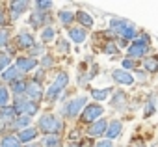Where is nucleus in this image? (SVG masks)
Masks as SVG:
<instances>
[{
	"label": "nucleus",
	"instance_id": "nucleus-40",
	"mask_svg": "<svg viewBox=\"0 0 158 147\" xmlns=\"http://www.w3.org/2000/svg\"><path fill=\"white\" fill-rule=\"evenodd\" d=\"M95 147H114V143H112L110 140H102V141H99Z\"/></svg>",
	"mask_w": 158,
	"mask_h": 147
},
{
	"label": "nucleus",
	"instance_id": "nucleus-39",
	"mask_svg": "<svg viewBox=\"0 0 158 147\" xmlns=\"http://www.w3.org/2000/svg\"><path fill=\"white\" fill-rule=\"evenodd\" d=\"M58 48H60L61 52H69V43H65V41H60V43H58Z\"/></svg>",
	"mask_w": 158,
	"mask_h": 147
},
{
	"label": "nucleus",
	"instance_id": "nucleus-21",
	"mask_svg": "<svg viewBox=\"0 0 158 147\" xmlns=\"http://www.w3.org/2000/svg\"><path fill=\"white\" fill-rule=\"evenodd\" d=\"M45 13H39V11H34L32 15H30V24H32V28H41L43 24H45Z\"/></svg>",
	"mask_w": 158,
	"mask_h": 147
},
{
	"label": "nucleus",
	"instance_id": "nucleus-11",
	"mask_svg": "<svg viewBox=\"0 0 158 147\" xmlns=\"http://www.w3.org/2000/svg\"><path fill=\"white\" fill-rule=\"evenodd\" d=\"M37 128H34V127H28V128H23V130H19V136H17V140L19 141H23V143H26V141H32V140H35L37 138Z\"/></svg>",
	"mask_w": 158,
	"mask_h": 147
},
{
	"label": "nucleus",
	"instance_id": "nucleus-8",
	"mask_svg": "<svg viewBox=\"0 0 158 147\" xmlns=\"http://www.w3.org/2000/svg\"><path fill=\"white\" fill-rule=\"evenodd\" d=\"M35 65H37L35 58H19V60L15 61V67H17L19 73H28V71L35 69Z\"/></svg>",
	"mask_w": 158,
	"mask_h": 147
},
{
	"label": "nucleus",
	"instance_id": "nucleus-16",
	"mask_svg": "<svg viewBox=\"0 0 158 147\" xmlns=\"http://www.w3.org/2000/svg\"><path fill=\"white\" fill-rule=\"evenodd\" d=\"M121 130H123L121 121H112V123H108V128H106V136H108V140L117 138V136L121 134Z\"/></svg>",
	"mask_w": 158,
	"mask_h": 147
},
{
	"label": "nucleus",
	"instance_id": "nucleus-32",
	"mask_svg": "<svg viewBox=\"0 0 158 147\" xmlns=\"http://www.w3.org/2000/svg\"><path fill=\"white\" fill-rule=\"evenodd\" d=\"M8 99H10V91L6 88H0V108H4L8 104Z\"/></svg>",
	"mask_w": 158,
	"mask_h": 147
},
{
	"label": "nucleus",
	"instance_id": "nucleus-37",
	"mask_svg": "<svg viewBox=\"0 0 158 147\" xmlns=\"http://www.w3.org/2000/svg\"><path fill=\"white\" fill-rule=\"evenodd\" d=\"M154 114V101H151L147 106H145V116H152Z\"/></svg>",
	"mask_w": 158,
	"mask_h": 147
},
{
	"label": "nucleus",
	"instance_id": "nucleus-10",
	"mask_svg": "<svg viewBox=\"0 0 158 147\" xmlns=\"http://www.w3.org/2000/svg\"><path fill=\"white\" fill-rule=\"evenodd\" d=\"M26 10H28V2H26V0H19V2H10V11H11V17H13V19H17L19 15H23Z\"/></svg>",
	"mask_w": 158,
	"mask_h": 147
},
{
	"label": "nucleus",
	"instance_id": "nucleus-6",
	"mask_svg": "<svg viewBox=\"0 0 158 147\" xmlns=\"http://www.w3.org/2000/svg\"><path fill=\"white\" fill-rule=\"evenodd\" d=\"M24 93L28 95V101H32V103H39V101L43 99V88H41V84H37V82H28Z\"/></svg>",
	"mask_w": 158,
	"mask_h": 147
},
{
	"label": "nucleus",
	"instance_id": "nucleus-13",
	"mask_svg": "<svg viewBox=\"0 0 158 147\" xmlns=\"http://www.w3.org/2000/svg\"><path fill=\"white\" fill-rule=\"evenodd\" d=\"M17 45L23 47V48H32V47L35 45V39H34L28 32H23V34H19V37H17Z\"/></svg>",
	"mask_w": 158,
	"mask_h": 147
},
{
	"label": "nucleus",
	"instance_id": "nucleus-2",
	"mask_svg": "<svg viewBox=\"0 0 158 147\" xmlns=\"http://www.w3.org/2000/svg\"><path fill=\"white\" fill-rule=\"evenodd\" d=\"M11 108H13L15 116H28V117L35 116L37 110H39L37 103H32V101H28V99H23V97H17Z\"/></svg>",
	"mask_w": 158,
	"mask_h": 147
},
{
	"label": "nucleus",
	"instance_id": "nucleus-26",
	"mask_svg": "<svg viewBox=\"0 0 158 147\" xmlns=\"http://www.w3.org/2000/svg\"><path fill=\"white\" fill-rule=\"evenodd\" d=\"M26 84H28V82H24V80H15V82L11 84V91H13L17 97H21V93L26 91Z\"/></svg>",
	"mask_w": 158,
	"mask_h": 147
},
{
	"label": "nucleus",
	"instance_id": "nucleus-18",
	"mask_svg": "<svg viewBox=\"0 0 158 147\" xmlns=\"http://www.w3.org/2000/svg\"><path fill=\"white\" fill-rule=\"evenodd\" d=\"M74 17H76V21L80 23L84 28H91V26H93V17H91L89 13H86V11H78Z\"/></svg>",
	"mask_w": 158,
	"mask_h": 147
},
{
	"label": "nucleus",
	"instance_id": "nucleus-19",
	"mask_svg": "<svg viewBox=\"0 0 158 147\" xmlns=\"http://www.w3.org/2000/svg\"><path fill=\"white\" fill-rule=\"evenodd\" d=\"M119 36H121L123 41H130V39H134V37H136V26H134L132 23H127L125 28H123V32H121Z\"/></svg>",
	"mask_w": 158,
	"mask_h": 147
},
{
	"label": "nucleus",
	"instance_id": "nucleus-25",
	"mask_svg": "<svg viewBox=\"0 0 158 147\" xmlns=\"http://www.w3.org/2000/svg\"><path fill=\"white\" fill-rule=\"evenodd\" d=\"M0 147H21V141L17 140V136H4Z\"/></svg>",
	"mask_w": 158,
	"mask_h": 147
},
{
	"label": "nucleus",
	"instance_id": "nucleus-24",
	"mask_svg": "<svg viewBox=\"0 0 158 147\" xmlns=\"http://www.w3.org/2000/svg\"><path fill=\"white\" fill-rule=\"evenodd\" d=\"M127 23H128V21H125V19H112V21H110V30L115 32V34H121Z\"/></svg>",
	"mask_w": 158,
	"mask_h": 147
},
{
	"label": "nucleus",
	"instance_id": "nucleus-7",
	"mask_svg": "<svg viewBox=\"0 0 158 147\" xmlns=\"http://www.w3.org/2000/svg\"><path fill=\"white\" fill-rule=\"evenodd\" d=\"M112 78L117 82V84H123V86H132L134 84V77L130 75L128 71H123V69H115L112 73Z\"/></svg>",
	"mask_w": 158,
	"mask_h": 147
},
{
	"label": "nucleus",
	"instance_id": "nucleus-45",
	"mask_svg": "<svg viewBox=\"0 0 158 147\" xmlns=\"http://www.w3.org/2000/svg\"><path fill=\"white\" fill-rule=\"evenodd\" d=\"M134 147H143V145H141L139 141H136V143H134Z\"/></svg>",
	"mask_w": 158,
	"mask_h": 147
},
{
	"label": "nucleus",
	"instance_id": "nucleus-30",
	"mask_svg": "<svg viewBox=\"0 0 158 147\" xmlns=\"http://www.w3.org/2000/svg\"><path fill=\"white\" fill-rule=\"evenodd\" d=\"M52 6H54V4H52V2H48V0H37V2H35V11L45 13V11H48Z\"/></svg>",
	"mask_w": 158,
	"mask_h": 147
},
{
	"label": "nucleus",
	"instance_id": "nucleus-42",
	"mask_svg": "<svg viewBox=\"0 0 158 147\" xmlns=\"http://www.w3.org/2000/svg\"><path fill=\"white\" fill-rule=\"evenodd\" d=\"M43 65H45V67L52 65V58H50V56H45V58H43Z\"/></svg>",
	"mask_w": 158,
	"mask_h": 147
},
{
	"label": "nucleus",
	"instance_id": "nucleus-27",
	"mask_svg": "<svg viewBox=\"0 0 158 147\" xmlns=\"http://www.w3.org/2000/svg\"><path fill=\"white\" fill-rule=\"evenodd\" d=\"M43 143H45V147H60V136L58 134H48V136H45Z\"/></svg>",
	"mask_w": 158,
	"mask_h": 147
},
{
	"label": "nucleus",
	"instance_id": "nucleus-20",
	"mask_svg": "<svg viewBox=\"0 0 158 147\" xmlns=\"http://www.w3.org/2000/svg\"><path fill=\"white\" fill-rule=\"evenodd\" d=\"M58 19H60V23L61 24H73V21H74V11H71V10H60V13H58Z\"/></svg>",
	"mask_w": 158,
	"mask_h": 147
},
{
	"label": "nucleus",
	"instance_id": "nucleus-4",
	"mask_svg": "<svg viewBox=\"0 0 158 147\" xmlns=\"http://www.w3.org/2000/svg\"><path fill=\"white\" fill-rule=\"evenodd\" d=\"M86 106V97H76L73 101H69L63 108V116L65 117H76L78 114H82V108Z\"/></svg>",
	"mask_w": 158,
	"mask_h": 147
},
{
	"label": "nucleus",
	"instance_id": "nucleus-29",
	"mask_svg": "<svg viewBox=\"0 0 158 147\" xmlns=\"http://www.w3.org/2000/svg\"><path fill=\"white\" fill-rule=\"evenodd\" d=\"M110 91H112L110 88H104V90H93V91H91V97L97 99V101H104V99H108Z\"/></svg>",
	"mask_w": 158,
	"mask_h": 147
},
{
	"label": "nucleus",
	"instance_id": "nucleus-14",
	"mask_svg": "<svg viewBox=\"0 0 158 147\" xmlns=\"http://www.w3.org/2000/svg\"><path fill=\"white\" fill-rule=\"evenodd\" d=\"M15 117H17V116H15V112H13V108H11V106H4V108H0V121H2V123L11 125Z\"/></svg>",
	"mask_w": 158,
	"mask_h": 147
},
{
	"label": "nucleus",
	"instance_id": "nucleus-31",
	"mask_svg": "<svg viewBox=\"0 0 158 147\" xmlns=\"http://www.w3.org/2000/svg\"><path fill=\"white\" fill-rule=\"evenodd\" d=\"M11 63V56L8 52H0V73H2L4 69H8Z\"/></svg>",
	"mask_w": 158,
	"mask_h": 147
},
{
	"label": "nucleus",
	"instance_id": "nucleus-22",
	"mask_svg": "<svg viewBox=\"0 0 158 147\" xmlns=\"http://www.w3.org/2000/svg\"><path fill=\"white\" fill-rule=\"evenodd\" d=\"M30 119L32 117H28V116H17L15 119H13V127L15 128H19V130H23V128H28V125H30Z\"/></svg>",
	"mask_w": 158,
	"mask_h": 147
},
{
	"label": "nucleus",
	"instance_id": "nucleus-1",
	"mask_svg": "<svg viewBox=\"0 0 158 147\" xmlns=\"http://www.w3.org/2000/svg\"><path fill=\"white\" fill-rule=\"evenodd\" d=\"M39 128L37 130H41V132H45L47 136L48 134H58L60 130H61V121L54 116V114H43L41 117H39Z\"/></svg>",
	"mask_w": 158,
	"mask_h": 147
},
{
	"label": "nucleus",
	"instance_id": "nucleus-33",
	"mask_svg": "<svg viewBox=\"0 0 158 147\" xmlns=\"http://www.w3.org/2000/svg\"><path fill=\"white\" fill-rule=\"evenodd\" d=\"M117 52H119L117 45H114V43H106V47H104V54H108V56H114V54H117Z\"/></svg>",
	"mask_w": 158,
	"mask_h": 147
},
{
	"label": "nucleus",
	"instance_id": "nucleus-15",
	"mask_svg": "<svg viewBox=\"0 0 158 147\" xmlns=\"http://www.w3.org/2000/svg\"><path fill=\"white\" fill-rule=\"evenodd\" d=\"M145 54H147V47H145V45H138V43H134V45H130V48H128V56H130V60L141 58V56H145Z\"/></svg>",
	"mask_w": 158,
	"mask_h": 147
},
{
	"label": "nucleus",
	"instance_id": "nucleus-38",
	"mask_svg": "<svg viewBox=\"0 0 158 147\" xmlns=\"http://www.w3.org/2000/svg\"><path fill=\"white\" fill-rule=\"evenodd\" d=\"M125 69H134V60H123V71Z\"/></svg>",
	"mask_w": 158,
	"mask_h": 147
},
{
	"label": "nucleus",
	"instance_id": "nucleus-3",
	"mask_svg": "<svg viewBox=\"0 0 158 147\" xmlns=\"http://www.w3.org/2000/svg\"><path fill=\"white\" fill-rule=\"evenodd\" d=\"M67 84H69V75H67V73H60V75L54 78V82L50 84V88L47 90V93H45L47 101H54V99H58V95L67 88Z\"/></svg>",
	"mask_w": 158,
	"mask_h": 147
},
{
	"label": "nucleus",
	"instance_id": "nucleus-9",
	"mask_svg": "<svg viewBox=\"0 0 158 147\" xmlns=\"http://www.w3.org/2000/svg\"><path fill=\"white\" fill-rule=\"evenodd\" d=\"M106 128H108V123L104 119H99V121L91 123V127L88 128V134L89 136H102L106 132Z\"/></svg>",
	"mask_w": 158,
	"mask_h": 147
},
{
	"label": "nucleus",
	"instance_id": "nucleus-17",
	"mask_svg": "<svg viewBox=\"0 0 158 147\" xmlns=\"http://www.w3.org/2000/svg\"><path fill=\"white\" fill-rule=\"evenodd\" d=\"M69 37H71L74 43H84L86 37H88V34H86L84 28H71V30H69Z\"/></svg>",
	"mask_w": 158,
	"mask_h": 147
},
{
	"label": "nucleus",
	"instance_id": "nucleus-34",
	"mask_svg": "<svg viewBox=\"0 0 158 147\" xmlns=\"http://www.w3.org/2000/svg\"><path fill=\"white\" fill-rule=\"evenodd\" d=\"M10 39V32L8 30H0V47H4Z\"/></svg>",
	"mask_w": 158,
	"mask_h": 147
},
{
	"label": "nucleus",
	"instance_id": "nucleus-36",
	"mask_svg": "<svg viewBox=\"0 0 158 147\" xmlns=\"http://www.w3.org/2000/svg\"><path fill=\"white\" fill-rule=\"evenodd\" d=\"M112 103H114V106L123 104V103H125V93H117V95L114 97V101H112Z\"/></svg>",
	"mask_w": 158,
	"mask_h": 147
},
{
	"label": "nucleus",
	"instance_id": "nucleus-44",
	"mask_svg": "<svg viewBox=\"0 0 158 147\" xmlns=\"http://www.w3.org/2000/svg\"><path fill=\"white\" fill-rule=\"evenodd\" d=\"M26 147H39V143H28Z\"/></svg>",
	"mask_w": 158,
	"mask_h": 147
},
{
	"label": "nucleus",
	"instance_id": "nucleus-28",
	"mask_svg": "<svg viewBox=\"0 0 158 147\" xmlns=\"http://www.w3.org/2000/svg\"><path fill=\"white\" fill-rule=\"evenodd\" d=\"M56 37V30L52 28V26H47L43 32H41V39H43V43H48V41H52Z\"/></svg>",
	"mask_w": 158,
	"mask_h": 147
},
{
	"label": "nucleus",
	"instance_id": "nucleus-12",
	"mask_svg": "<svg viewBox=\"0 0 158 147\" xmlns=\"http://www.w3.org/2000/svg\"><path fill=\"white\" fill-rule=\"evenodd\" d=\"M0 77H2V80H6V82H15V80H19L21 73L17 71L15 65H10L8 69H4L2 73H0Z\"/></svg>",
	"mask_w": 158,
	"mask_h": 147
},
{
	"label": "nucleus",
	"instance_id": "nucleus-35",
	"mask_svg": "<svg viewBox=\"0 0 158 147\" xmlns=\"http://www.w3.org/2000/svg\"><path fill=\"white\" fill-rule=\"evenodd\" d=\"M149 41H151V39H149V36H147V34H141L138 39H134V43H138V45H145V47L149 45Z\"/></svg>",
	"mask_w": 158,
	"mask_h": 147
},
{
	"label": "nucleus",
	"instance_id": "nucleus-5",
	"mask_svg": "<svg viewBox=\"0 0 158 147\" xmlns=\"http://www.w3.org/2000/svg\"><path fill=\"white\" fill-rule=\"evenodd\" d=\"M104 114V108L101 104H86L84 112H82V121L86 123H95L101 119V116Z\"/></svg>",
	"mask_w": 158,
	"mask_h": 147
},
{
	"label": "nucleus",
	"instance_id": "nucleus-23",
	"mask_svg": "<svg viewBox=\"0 0 158 147\" xmlns=\"http://www.w3.org/2000/svg\"><path fill=\"white\" fill-rule=\"evenodd\" d=\"M143 67H145V71L156 73V71H158V58H156V56H149V58H145Z\"/></svg>",
	"mask_w": 158,
	"mask_h": 147
},
{
	"label": "nucleus",
	"instance_id": "nucleus-41",
	"mask_svg": "<svg viewBox=\"0 0 158 147\" xmlns=\"http://www.w3.org/2000/svg\"><path fill=\"white\" fill-rule=\"evenodd\" d=\"M41 52H43V47H41V45H39V47H35V45L32 47V56H39Z\"/></svg>",
	"mask_w": 158,
	"mask_h": 147
},
{
	"label": "nucleus",
	"instance_id": "nucleus-43",
	"mask_svg": "<svg viewBox=\"0 0 158 147\" xmlns=\"http://www.w3.org/2000/svg\"><path fill=\"white\" fill-rule=\"evenodd\" d=\"M6 24V15H4V10H0V26Z\"/></svg>",
	"mask_w": 158,
	"mask_h": 147
},
{
	"label": "nucleus",
	"instance_id": "nucleus-46",
	"mask_svg": "<svg viewBox=\"0 0 158 147\" xmlns=\"http://www.w3.org/2000/svg\"><path fill=\"white\" fill-rule=\"evenodd\" d=\"M69 147H80V145H78V143H71Z\"/></svg>",
	"mask_w": 158,
	"mask_h": 147
}]
</instances>
